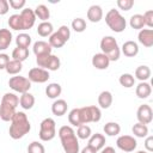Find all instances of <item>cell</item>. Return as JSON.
<instances>
[{
	"label": "cell",
	"mask_w": 153,
	"mask_h": 153,
	"mask_svg": "<svg viewBox=\"0 0 153 153\" xmlns=\"http://www.w3.org/2000/svg\"><path fill=\"white\" fill-rule=\"evenodd\" d=\"M30 130H31V124L26 114L23 111H17L11 121V126L8 129L10 136L13 140H19L23 136H25Z\"/></svg>",
	"instance_id": "6da1fadb"
},
{
	"label": "cell",
	"mask_w": 153,
	"mask_h": 153,
	"mask_svg": "<svg viewBox=\"0 0 153 153\" xmlns=\"http://www.w3.org/2000/svg\"><path fill=\"white\" fill-rule=\"evenodd\" d=\"M57 134L61 140V145H62L65 153H79L80 152L78 136L75 135V131L71 126H62L59 129Z\"/></svg>",
	"instance_id": "7a4b0ae2"
},
{
	"label": "cell",
	"mask_w": 153,
	"mask_h": 153,
	"mask_svg": "<svg viewBox=\"0 0 153 153\" xmlns=\"http://www.w3.org/2000/svg\"><path fill=\"white\" fill-rule=\"evenodd\" d=\"M100 49L102 53L108 56V59L111 61H117L121 56V49L118 47L117 41L112 36H104L100 39Z\"/></svg>",
	"instance_id": "3957f363"
},
{
	"label": "cell",
	"mask_w": 153,
	"mask_h": 153,
	"mask_svg": "<svg viewBox=\"0 0 153 153\" xmlns=\"http://www.w3.org/2000/svg\"><path fill=\"white\" fill-rule=\"evenodd\" d=\"M105 23L114 32H122L127 26V22L124 17L120 13L118 10L115 8L109 10V12L105 14Z\"/></svg>",
	"instance_id": "277c9868"
},
{
	"label": "cell",
	"mask_w": 153,
	"mask_h": 153,
	"mask_svg": "<svg viewBox=\"0 0 153 153\" xmlns=\"http://www.w3.org/2000/svg\"><path fill=\"white\" fill-rule=\"evenodd\" d=\"M79 117H80L81 124H87L91 122L97 123L102 118V111L96 105L82 106V108H79Z\"/></svg>",
	"instance_id": "5b68a950"
},
{
	"label": "cell",
	"mask_w": 153,
	"mask_h": 153,
	"mask_svg": "<svg viewBox=\"0 0 153 153\" xmlns=\"http://www.w3.org/2000/svg\"><path fill=\"white\" fill-rule=\"evenodd\" d=\"M56 135V123L51 117L44 118L39 124L38 136L42 141H50Z\"/></svg>",
	"instance_id": "8992f818"
},
{
	"label": "cell",
	"mask_w": 153,
	"mask_h": 153,
	"mask_svg": "<svg viewBox=\"0 0 153 153\" xmlns=\"http://www.w3.org/2000/svg\"><path fill=\"white\" fill-rule=\"evenodd\" d=\"M36 62L39 68L49 71H57L61 66V61L56 55L53 54H47V55H41L36 56Z\"/></svg>",
	"instance_id": "52a82bcc"
},
{
	"label": "cell",
	"mask_w": 153,
	"mask_h": 153,
	"mask_svg": "<svg viewBox=\"0 0 153 153\" xmlns=\"http://www.w3.org/2000/svg\"><path fill=\"white\" fill-rule=\"evenodd\" d=\"M8 86L10 88H12L14 92L18 93H25L29 92L31 88V81L25 78V76H20V75H16L10 78L8 80Z\"/></svg>",
	"instance_id": "ba28073f"
},
{
	"label": "cell",
	"mask_w": 153,
	"mask_h": 153,
	"mask_svg": "<svg viewBox=\"0 0 153 153\" xmlns=\"http://www.w3.org/2000/svg\"><path fill=\"white\" fill-rule=\"evenodd\" d=\"M116 145H117V147L121 151H123L126 153H130V152H133L136 148L137 142H136V140H135L134 136H130V135H121V136L117 137Z\"/></svg>",
	"instance_id": "9c48e42d"
},
{
	"label": "cell",
	"mask_w": 153,
	"mask_h": 153,
	"mask_svg": "<svg viewBox=\"0 0 153 153\" xmlns=\"http://www.w3.org/2000/svg\"><path fill=\"white\" fill-rule=\"evenodd\" d=\"M49 78H50L49 72L47 69H43V68H39V67L31 68L29 71V74H27V79L31 82H37V84L47 82Z\"/></svg>",
	"instance_id": "30bf717a"
},
{
	"label": "cell",
	"mask_w": 153,
	"mask_h": 153,
	"mask_svg": "<svg viewBox=\"0 0 153 153\" xmlns=\"http://www.w3.org/2000/svg\"><path fill=\"white\" fill-rule=\"evenodd\" d=\"M136 118L139 121V123H142V124H149L153 120V111H152V108L147 104H142L137 108V111H136Z\"/></svg>",
	"instance_id": "8fae6325"
},
{
	"label": "cell",
	"mask_w": 153,
	"mask_h": 153,
	"mask_svg": "<svg viewBox=\"0 0 153 153\" xmlns=\"http://www.w3.org/2000/svg\"><path fill=\"white\" fill-rule=\"evenodd\" d=\"M19 14H20V18H22L23 30H29L35 25L36 16H35L33 10H31L30 7H26V8H23Z\"/></svg>",
	"instance_id": "7c38bea8"
},
{
	"label": "cell",
	"mask_w": 153,
	"mask_h": 153,
	"mask_svg": "<svg viewBox=\"0 0 153 153\" xmlns=\"http://www.w3.org/2000/svg\"><path fill=\"white\" fill-rule=\"evenodd\" d=\"M16 106L6 103V102H2L0 103V118L5 122H10L12 121L13 116L16 115Z\"/></svg>",
	"instance_id": "4fadbf2b"
},
{
	"label": "cell",
	"mask_w": 153,
	"mask_h": 153,
	"mask_svg": "<svg viewBox=\"0 0 153 153\" xmlns=\"http://www.w3.org/2000/svg\"><path fill=\"white\" fill-rule=\"evenodd\" d=\"M92 66L94 67V68H97V69H100V71H103V69H106L108 67H109V65H110V60L108 59V56L105 55V54H103V53H97V54H94L93 56H92Z\"/></svg>",
	"instance_id": "5bb4252c"
},
{
	"label": "cell",
	"mask_w": 153,
	"mask_h": 153,
	"mask_svg": "<svg viewBox=\"0 0 153 153\" xmlns=\"http://www.w3.org/2000/svg\"><path fill=\"white\" fill-rule=\"evenodd\" d=\"M137 39L143 47L151 48L153 45V30L152 29H142V30H140L139 35H137Z\"/></svg>",
	"instance_id": "9a60e30c"
},
{
	"label": "cell",
	"mask_w": 153,
	"mask_h": 153,
	"mask_svg": "<svg viewBox=\"0 0 153 153\" xmlns=\"http://www.w3.org/2000/svg\"><path fill=\"white\" fill-rule=\"evenodd\" d=\"M90 147H92L94 151H100L102 148H104L105 146V136L100 133H96V134H92L90 137H88V145Z\"/></svg>",
	"instance_id": "2e32d148"
},
{
	"label": "cell",
	"mask_w": 153,
	"mask_h": 153,
	"mask_svg": "<svg viewBox=\"0 0 153 153\" xmlns=\"http://www.w3.org/2000/svg\"><path fill=\"white\" fill-rule=\"evenodd\" d=\"M33 54L36 56H41V55H47V54H51L53 48L50 47V44L45 41H37L33 43L32 47Z\"/></svg>",
	"instance_id": "e0dca14e"
},
{
	"label": "cell",
	"mask_w": 153,
	"mask_h": 153,
	"mask_svg": "<svg viewBox=\"0 0 153 153\" xmlns=\"http://www.w3.org/2000/svg\"><path fill=\"white\" fill-rule=\"evenodd\" d=\"M103 18V10L99 5H92L87 10V19L91 23H98Z\"/></svg>",
	"instance_id": "ac0fdd59"
},
{
	"label": "cell",
	"mask_w": 153,
	"mask_h": 153,
	"mask_svg": "<svg viewBox=\"0 0 153 153\" xmlns=\"http://www.w3.org/2000/svg\"><path fill=\"white\" fill-rule=\"evenodd\" d=\"M121 51H122V53L124 54V56H127V57H134V56H136L137 53H139V45H137V43L134 42V41H127V42L123 43Z\"/></svg>",
	"instance_id": "d6986e66"
},
{
	"label": "cell",
	"mask_w": 153,
	"mask_h": 153,
	"mask_svg": "<svg viewBox=\"0 0 153 153\" xmlns=\"http://www.w3.org/2000/svg\"><path fill=\"white\" fill-rule=\"evenodd\" d=\"M135 93H136V96H137L140 99H146V98H148V97L151 96V93H152V87H151V85H149L148 82H146V81H140V82L137 84L136 88H135Z\"/></svg>",
	"instance_id": "ffe728a7"
},
{
	"label": "cell",
	"mask_w": 153,
	"mask_h": 153,
	"mask_svg": "<svg viewBox=\"0 0 153 153\" xmlns=\"http://www.w3.org/2000/svg\"><path fill=\"white\" fill-rule=\"evenodd\" d=\"M67 102L65 99H56L51 104V112L55 116H63L67 112Z\"/></svg>",
	"instance_id": "44dd1931"
},
{
	"label": "cell",
	"mask_w": 153,
	"mask_h": 153,
	"mask_svg": "<svg viewBox=\"0 0 153 153\" xmlns=\"http://www.w3.org/2000/svg\"><path fill=\"white\" fill-rule=\"evenodd\" d=\"M12 43V32L8 29H0V50H6Z\"/></svg>",
	"instance_id": "7402d4cb"
},
{
	"label": "cell",
	"mask_w": 153,
	"mask_h": 153,
	"mask_svg": "<svg viewBox=\"0 0 153 153\" xmlns=\"http://www.w3.org/2000/svg\"><path fill=\"white\" fill-rule=\"evenodd\" d=\"M19 104L24 110H30L33 108L35 105V97L33 94H31L30 92H25L22 93L20 98H19Z\"/></svg>",
	"instance_id": "603a6c76"
},
{
	"label": "cell",
	"mask_w": 153,
	"mask_h": 153,
	"mask_svg": "<svg viewBox=\"0 0 153 153\" xmlns=\"http://www.w3.org/2000/svg\"><path fill=\"white\" fill-rule=\"evenodd\" d=\"M98 104L102 109H108L112 104V93L110 91H102L98 96Z\"/></svg>",
	"instance_id": "cb8c5ba5"
},
{
	"label": "cell",
	"mask_w": 153,
	"mask_h": 153,
	"mask_svg": "<svg viewBox=\"0 0 153 153\" xmlns=\"http://www.w3.org/2000/svg\"><path fill=\"white\" fill-rule=\"evenodd\" d=\"M62 92V87L60 84L57 82H50L47 87H45V94L48 98L50 99H55L57 98Z\"/></svg>",
	"instance_id": "d4e9b609"
},
{
	"label": "cell",
	"mask_w": 153,
	"mask_h": 153,
	"mask_svg": "<svg viewBox=\"0 0 153 153\" xmlns=\"http://www.w3.org/2000/svg\"><path fill=\"white\" fill-rule=\"evenodd\" d=\"M33 12H35L36 18L41 19L42 22H48V19L50 18V11H49V8H48L45 5H43V4L37 5L36 8L33 10Z\"/></svg>",
	"instance_id": "484cf974"
},
{
	"label": "cell",
	"mask_w": 153,
	"mask_h": 153,
	"mask_svg": "<svg viewBox=\"0 0 153 153\" xmlns=\"http://www.w3.org/2000/svg\"><path fill=\"white\" fill-rule=\"evenodd\" d=\"M53 32H54V27H53V24L50 22H42L37 26V33L41 37H48Z\"/></svg>",
	"instance_id": "4316f807"
},
{
	"label": "cell",
	"mask_w": 153,
	"mask_h": 153,
	"mask_svg": "<svg viewBox=\"0 0 153 153\" xmlns=\"http://www.w3.org/2000/svg\"><path fill=\"white\" fill-rule=\"evenodd\" d=\"M103 130L108 136H116L121 131V126L117 122H108L104 124Z\"/></svg>",
	"instance_id": "83f0119b"
},
{
	"label": "cell",
	"mask_w": 153,
	"mask_h": 153,
	"mask_svg": "<svg viewBox=\"0 0 153 153\" xmlns=\"http://www.w3.org/2000/svg\"><path fill=\"white\" fill-rule=\"evenodd\" d=\"M129 25L131 29L134 30H142L145 26V20H143V16L142 14H133L129 19Z\"/></svg>",
	"instance_id": "f1b7e54d"
},
{
	"label": "cell",
	"mask_w": 153,
	"mask_h": 153,
	"mask_svg": "<svg viewBox=\"0 0 153 153\" xmlns=\"http://www.w3.org/2000/svg\"><path fill=\"white\" fill-rule=\"evenodd\" d=\"M135 78L140 81H146L151 78V68L148 66H139L135 69Z\"/></svg>",
	"instance_id": "f546056e"
},
{
	"label": "cell",
	"mask_w": 153,
	"mask_h": 153,
	"mask_svg": "<svg viewBox=\"0 0 153 153\" xmlns=\"http://www.w3.org/2000/svg\"><path fill=\"white\" fill-rule=\"evenodd\" d=\"M12 57H13L12 60L23 62V61H25V60L29 57V49L17 47V48H14L13 51H12Z\"/></svg>",
	"instance_id": "4dcf8cb0"
},
{
	"label": "cell",
	"mask_w": 153,
	"mask_h": 153,
	"mask_svg": "<svg viewBox=\"0 0 153 153\" xmlns=\"http://www.w3.org/2000/svg\"><path fill=\"white\" fill-rule=\"evenodd\" d=\"M23 69V65L22 62L19 61H16V60H10V62L7 63L5 71L11 74V75H17L18 73H20V71Z\"/></svg>",
	"instance_id": "1f68e13d"
},
{
	"label": "cell",
	"mask_w": 153,
	"mask_h": 153,
	"mask_svg": "<svg viewBox=\"0 0 153 153\" xmlns=\"http://www.w3.org/2000/svg\"><path fill=\"white\" fill-rule=\"evenodd\" d=\"M8 26L12 29V30H16V31H19V30H23V24H22V18H20V14L16 13V14H12L10 16L8 20Z\"/></svg>",
	"instance_id": "d6a6232c"
},
{
	"label": "cell",
	"mask_w": 153,
	"mask_h": 153,
	"mask_svg": "<svg viewBox=\"0 0 153 153\" xmlns=\"http://www.w3.org/2000/svg\"><path fill=\"white\" fill-rule=\"evenodd\" d=\"M16 44H17V47L26 48L27 49L30 47V44H31V36L29 33H25V32L19 33L16 37Z\"/></svg>",
	"instance_id": "836d02e7"
},
{
	"label": "cell",
	"mask_w": 153,
	"mask_h": 153,
	"mask_svg": "<svg viewBox=\"0 0 153 153\" xmlns=\"http://www.w3.org/2000/svg\"><path fill=\"white\" fill-rule=\"evenodd\" d=\"M48 43L50 44L51 48H61V47L65 45L66 41H65V39L61 37V35L56 31V32H53V33L49 36V42H48Z\"/></svg>",
	"instance_id": "e575fe53"
},
{
	"label": "cell",
	"mask_w": 153,
	"mask_h": 153,
	"mask_svg": "<svg viewBox=\"0 0 153 153\" xmlns=\"http://www.w3.org/2000/svg\"><path fill=\"white\" fill-rule=\"evenodd\" d=\"M131 131L135 136L137 137H146L148 135V127L146 124H142V123H135L131 128Z\"/></svg>",
	"instance_id": "d590c367"
},
{
	"label": "cell",
	"mask_w": 153,
	"mask_h": 153,
	"mask_svg": "<svg viewBox=\"0 0 153 153\" xmlns=\"http://www.w3.org/2000/svg\"><path fill=\"white\" fill-rule=\"evenodd\" d=\"M118 81H120L121 86H123V87H126V88H130V87H133V86L135 85V78H134V75H131L130 73H124V74H122V75L120 76Z\"/></svg>",
	"instance_id": "8d00e7d4"
},
{
	"label": "cell",
	"mask_w": 153,
	"mask_h": 153,
	"mask_svg": "<svg viewBox=\"0 0 153 153\" xmlns=\"http://www.w3.org/2000/svg\"><path fill=\"white\" fill-rule=\"evenodd\" d=\"M75 135L78 136V139H81V140H86V139H88V137L92 135L91 127H88L87 124H81V126H79L78 129H76Z\"/></svg>",
	"instance_id": "74e56055"
},
{
	"label": "cell",
	"mask_w": 153,
	"mask_h": 153,
	"mask_svg": "<svg viewBox=\"0 0 153 153\" xmlns=\"http://www.w3.org/2000/svg\"><path fill=\"white\" fill-rule=\"evenodd\" d=\"M68 122L74 126V127H79L81 126L80 123V117H79V108H74L69 111L68 114Z\"/></svg>",
	"instance_id": "f35d334b"
},
{
	"label": "cell",
	"mask_w": 153,
	"mask_h": 153,
	"mask_svg": "<svg viewBox=\"0 0 153 153\" xmlns=\"http://www.w3.org/2000/svg\"><path fill=\"white\" fill-rule=\"evenodd\" d=\"M72 29L75 32H84L86 30V22L82 18H74L72 22Z\"/></svg>",
	"instance_id": "ab89813d"
},
{
	"label": "cell",
	"mask_w": 153,
	"mask_h": 153,
	"mask_svg": "<svg viewBox=\"0 0 153 153\" xmlns=\"http://www.w3.org/2000/svg\"><path fill=\"white\" fill-rule=\"evenodd\" d=\"M27 153H45V148L41 142L32 141L27 146Z\"/></svg>",
	"instance_id": "60d3db41"
},
{
	"label": "cell",
	"mask_w": 153,
	"mask_h": 153,
	"mask_svg": "<svg viewBox=\"0 0 153 153\" xmlns=\"http://www.w3.org/2000/svg\"><path fill=\"white\" fill-rule=\"evenodd\" d=\"M117 6L120 10L129 11L134 6V0H117Z\"/></svg>",
	"instance_id": "b9f144b4"
},
{
	"label": "cell",
	"mask_w": 153,
	"mask_h": 153,
	"mask_svg": "<svg viewBox=\"0 0 153 153\" xmlns=\"http://www.w3.org/2000/svg\"><path fill=\"white\" fill-rule=\"evenodd\" d=\"M142 16H143L145 25L148 26V29H152V27H153V11H152V10H148V11H146Z\"/></svg>",
	"instance_id": "7bdbcfd3"
},
{
	"label": "cell",
	"mask_w": 153,
	"mask_h": 153,
	"mask_svg": "<svg viewBox=\"0 0 153 153\" xmlns=\"http://www.w3.org/2000/svg\"><path fill=\"white\" fill-rule=\"evenodd\" d=\"M57 32L61 35V37H62L66 42H67V41L69 39V37H71V30H69V27H68L67 25H61V26L59 27Z\"/></svg>",
	"instance_id": "ee69618b"
},
{
	"label": "cell",
	"mask_w": 153,
	"mask_h": 153,
	"mask_svg": "<svg viewBox=\"0 0 153 153\" xmlns=\"http://www.w3.org/2000/svg\"><path fill=\"white\" fill-rule=\"evenodd\" d=\"M26 1L25 0H8V5L13 10H22L25 6Z\"/></svg>",
	"instance_id": "f6af8a7d"
},
{
	"label": "cell",
	"mask_w": 153,
	"mask_h": 153,
	"mask_svg": "<svg viewBox=\"0 0 153 153\" xmlns=\"http://www.w3.org/2000/svg\"><path fill=\"white\" fill-rule=\"evenodd\" d=\"M8 62H10V56L5 53H0V71L5 69Z\"/></svg>",
	"instance_id": "bcb514c9"
},
{
	"label": "cell",
	"mask_w": 153,
	"mask_h": 153,
	"mask_svg": "<svg viewBox=\"0 0 153 153\" xmlns=\"http://www.w3.org/2000/svg\"><path fill=\"white\" fill-rule=\"evenodd\" d=\"M145 148H146V152H152L153 151V136L149 135V136H146V140H145Z\"/></svg>",
	"instance_id": "7dc6e473"
},
{
	"label": "cell",
	"mask_w": 153,
	"mask_h": 153,
	"mask_svg": "<svg viewBox=\"0 0 153 153\" xmlns=\"http://www.w3.org/2000/svg\"><path fill=\"white\" fill-rule=\"evenodd\" d=\"M10 10V5H8V1L7 0H0V14L4 16Z\"/></svg>",
	"instance_id": "c3c4849f"
},
{
	"label": "cell",
	"mask_w": 153,
	"mask_h": 153,
	"mask_svg": "<svg viewBox=\"0 0 153 153\" xmlns=\"http://www.w3.org/2000/svg\"><path fill=\"white\" fill-rule=\"evenodd\" d=\"M99 153H116L115 152V148L111 147V146H106L105 148H102Z\"/></svg>",
	"instance_id": "681fc988"
},
{
	"label": "cell",
	"mask_w": 153,
	"mask_h": 153,
	"mask_svg": "<svg viewBox=\"0 0 153 153\" xmlns=\"http://www.w3.org/2000/svg\"><path fill=\"white\" fill-rule=\"evenodd\" d=\"M79 153H97V151H94L92 147H90V146H86V147H84Z\"/></svg>",
	"instance_id": "f907efd6"
},
{
	"label": "cell",
	"mask_w": 153,
	"mask_h": 153,
	"mask_svg": "<svg viewBox=\"0 0 153 153\" xmlns=\"http://www.w3.org/2000/svg\"><path fill=\"white\" fill-rule=\"evenodd\" d=\"M136 153H148V152H146V151H137Z\"/></svg>",
	"instance_id": "816d5d0a"
}]
</instances>
